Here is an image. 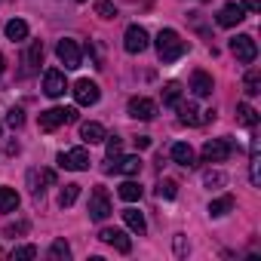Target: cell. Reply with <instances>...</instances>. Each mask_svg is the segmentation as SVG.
<instances>
[{"label":"cell","instance_id":"obj_11","mask_svg":"<svg viewBox=\"0 0 261 261\" xmlns=\"http://www.w3.org/2000/svg\"><path fill=\"white\" fill-rule=\"evenodd\" d=\"M98 240H101V243H108V246H114V249H117V252H123V255H126V252H133V240H129L120 227H105V230L98 233Z\"/></svg>","mask_w":261,"mask_h":261},{"label":"cell","instance_id":"obj_13","mask_svg":"<svg viewBox=\"0 0 261 261\" xmlns=\"http://www.w3.org/2000/svg\"><path fill=\"white\" fill-rule=\"evenodd\" d=\"M243 19H246L243 4H224V7L218 10V25H221V28H233V25H240Z\"/></svg>","mask_w":261,"mask_h":261},{"label":"cell","instance_id":"obj_22","mask_svg":"<svg viewBox=\"0 0 261 261\" xmlns=\"http://www.w3.org/2000/svg\"><path fill=\"white\" fill-rule=\"evenodd\" d=\"M237 120H240L243 126L255 129V126H258V111H255L252 105H246V101H243V105H237Z\"/></svg>","mask_w":261,"mask_h":261},{"label":"cell","instance_id":"obj_27","mask_svg":"<svg viewBox=\"0 0 261 261\" xmlns=\"http://www.w3.org/2000/svg\"><path fill=\"white\" fill-rule=\"evenodd\" d=\"M80 197V185H65L62 188V194H59V206L62 209H68V206H74V200Z\"/></svg>","mask_w":261,"mask_h":261},{"label":"cell","instance_id":"obj_10","mask_svg":"<svg viewBox=\"0 0 261 261\" xmlns=\"http://www.w3.org/2000/svg\"><path fill=\"white\" fill-rule=\"evenodd\" d=\"M98 95H101V89H98V83L95 80H77L74 83V98H77V105H95L98 101Z\"/></svg>","mask_w":261,"mask_h":261},{"label":"cell","instance_id":"obj_16","mask_svg":"<svg viewBox=\"0 0 261 261\" xmlns=\"http://www.w3.org/2000/svg\"><path fill=\"white\" fill-rule=\"evenodd\" d=\"M172 160H175L178 166H185V169L197 166V154H194V148H191V145H185V142L172 145Z\"/></svg>","mask_w":261,"mask_h":261},{"label":"cell","instance_id":"obj_33","mask_svg":"<svg viewBox=\"0 0 261 261\" xmlns=\"http://www.w3.org/2000/svg\"><path fill=\"white\" fill-rule=\"evenodd\" d=\"M40 62H43V43H40V40H34V43H31V49H28V65H31V68H37Z\"/></svg>","mask_w":261,"mask_h":261},{"label":"cell","instance_id":"obj_31","mask_svg":"<svg viewBox=\"0 0 261 261\" xmlns=\"http://www.w3.org/2000/svg\"><path fill=\"white\" fill-rule=\"evenodd\" d=\"M175 194H178V185H175V181L166 178V181L157 185V197H160V200H175Z\"/></svg>","mask_w":261,"mask_h":261},{"label":"cell","instance_id":"obj_24","mask_svg":"<svg viewBox=\"0 0 261 261\" xmlns=\"http://www.w3.org/2000/svg\"><path fill=\"white\" fill-rule=\"evenodd\" d=\"M19 209V194L13 188H0V212H16Z\"/></svg>","mask_w":261,"mask_h":261},{"label":"cell","instance_id":"obj_17","mask_svg":"<svg viewBox=\"0 0 261 261\" xmlns=\"http://www.w3.org/2000/svg\"><path fill=\"white\" fill-rule=\"evenodd\" d=\"M80 139H83L86 145L105 142V126H101V123H80Z\"/></svg>","mask_w":261,"mask_h":261},{"label":"cell","instance_id":"obj_38","mask_svg":"<svg viewBox=\"0 0 261 261\" xmlns=\"http://www.w3.org/2000/svg\"><path fill=\"white\" fill-rule=\"evenodd\" d=\"M188 249H191V246H188V243H185V237L178 233V237H175V255H178V258H185V255H188Z\"/></svg>","mask_w":261,"mask_h":261},{"label":"cell","instance_id":"obj_8","mask_svg":"<svg viewBox=\"0 0 261 261\" xmlns=\"http://www.w3.org/2000/svg\"><path fill=\"white\" fill-rule=\"evenodd\" d=\"M56 56H59V62L65 65V71H74V68H80V46H77V40H59V46H56Z\"/></svg>","mask_w":261,"mask_h":261},{"label":"cell","instance_id":"obj_37","mask_svg":"<svg viewBox=\"0 0 261 261\" xmlns=\"http://www.w3.org/2000/svg\"><path fill=\"white\" fill-rule=\"evenodd\" d=\"M224 181H227L224 172H206V175H203V185H206V188H212V185L218 188V185H224Z\"/></svg>","mask_w":261,"mask_h":261},{"label":"cell","instance_id":"obj_2","mask_svg":"<svg viewBox=\"0 0 261 261\" xmlns=\"http://www.w3.org/2000/svg\"><path fill=\"white\" fill-rule=\"evenodd\" d=\"M62 123H77V108H49L40 114V129L43 133H53Z\"/></svg>","mask_w":261,"mask_h":261},{"label":"cell","instance_id":"obj_32","mask_svg":"<svg viewBox=\"0 0 261 261\" xmlns=\"http://www.w3.org/2000/svg\"><path fill=\"white\" fill-rule=\"evenodd\" d=\"M95 16H101V19H117V7L111 4V0H98V4H95Z\"/></svg>","mask_w":261,"mask_h":261},{"label":"cell","instance_id":"obj_9","mask_svg":"<svg viewBox=\"0 0 261 261\" xmlns=\"http://www.w3.org/2000/svg\"><path fill=\"white\" fill-rule=\"evenodd\" d=\"M111 215V200H108V191L105 188H95L92 197H89V218L92 221H105Z\"/></svg>","mask_w":261,"mask_h":261},{"label":"cell","instance_id":"obj_6","mask_svg":"<svg viewBox=\"0 0 261 261\" xmlns=\"http://www.w3.org/2000/svg\"><path fill=\"white\" fill-rule=\"evenodd\" d=\"M230 53H233L237 62H243V65H252V62L258 59V46H255V40H252L249 34L233 37V40H230Z\"/></svg>","mask_w":261,"mask_h":261},{"label":"cell","instance_id":"obj_21","mask_svg":"<svg viewBox=\"0 0 261 261\" xmlns=\"http://www.w3.org/2000/svg\"><path fill=\"white\" fill-rule=\"evenodd\" d=\"M7 37H10L13 43L25 40V37H28V22H22V19H10V22H7Z\"/></svg>","mask_w":261,"mask_h":261},{"label":"cell","instance_id":"obj_23","mask_svg":"<svg viewBox=\"0 0 261 261\" xmlns=\"http://www.w3.org/2000/svg\"><path fill=\"white\" fill-rule=\"evenodd\" d=\"M230 209H233V197H230V194H224V197H218V200L209 203V215H212V218H221V215H227Z\"/></svg>","mask_w":261,"mask_h":261},{"label":"cell","instance_id":"obj_5","mask_svg":"<svg viewBox=\"0 0 261 261\" xmlns=\"http://www.w3.org/2000/svg\"><path fill=\"white\" fill-rule=\"evenodd\" d=\"M233 154V142L230 139H209L203 145V160L206 163H224Z\"/></svg>","mask_w":261,"mask_h":261},{"label":"cell","instance_id":"obj_30","mask_svg":"<svg viewBox=\"0 0 261 261\" xmlns=\"http://www.w3.org/2000/svg\"><path fill=\"white\" fill-rule=\"evenodd\" d=\"M10 258L13 261H31V258H37V246H16L10 252Z\"/></svg>","mask_w":261,"mask_h":261},{"label":"cell","instance_id":"obj_4","mask_svg":"<svg viewBox=\"0 0 261 261\" xmlns=\"http://www.w3.org/2000/svg\"><path fill=\"white\" fill-rule=\"evenodd\" d=\"M148 43H151V37H148V31H145L142 25H129V28H126V34H123V49H126L129 56L145 53Z\"/></svg>","mask_w":261,"mask_h":261},{"label":"cell","instance_id":"obj_42","mask_svg":"<svg viewBox=\"0 0 261 261\" xmlns=\"http://www.w3.org/2000/svg\"><path fill=\"white\" fill-rule=\"evenodd\" d=\"M77 4H86V0H77Z\"/></svg>","mask_w":261,"mask_h":261},{"label":"cell","instance_id":"obj_15","mask_svg":"<svg viewBox=\"0 0 261 261\" xmlns=\"http://www.w3.org/2000/svg\"><path fill=\"white\" fill-rule=\"evenodd\" d=\"M108 172H120V175H139L142 172V157H117Z\"/></svg>","mask_w":261,"mask_h":261},{"label":"cell","instance_id":"obj_35","mask_svg":"<svg viewBox=\"0 0 261 261\" xmlns=\"http://www.w3.org/2000/svg\"><path fill=\"white\" fill-rule=\"evenodd\" d=\"M31 175L37 178V172H31ZM40 181H43V185H53V181H56V172L43 169V172H40ZM34 194H43V188H40V185H34Z\"/></svg>","mask_w":261,"mask_h":261},{"label":"cell","instance_id":"obj_25","mask_svg":"<svg viewBox=\"0 0 261 261\" xmlns=\"http://www.w3.org/2000/svg\"><path fill=\"white\" fill-rule=\"evenodd\" d=\"M243 89H246V95H258L261 92V71H249L246 74V80H243Z\"/></svg>","mask_w":261,"mask_h":261},{"label":"cell","instance_id":"obj_34","mask_svg":"<svg viewBox=\"0 0 261 261\" xmlns=\"http://www.w3.org/2000/svg\"><path fill=\"white\" fill-rule=\"evenodd\" d=\"M249 172H252V185H258V139H252V154H249Z\"/></svg>","mask_w":261,"mask_h":261},{"label":"cell","instance_id":"obj_36","mask_svg":"<svg viewBox=\"0 0 261 261\" xmlns=\"http://www.w3.org/2000/svg\"><path fill=\"white\" fill-rule=\"evenodd\" d=\"M7 123H10L13 129H19V126L25 123V114H22V108H13V111L7 114Z\"/></svg>","mask_w":261,"mask_h":261},{"label":"cell","instance_id":"obj_39","mask_svg":"<svg viewBox=\"0 0 261 261\" xmlns=\"http://www.w3.org/2000/svg\"><path fill=\"white\" fill-rule=\"evenodd\" d=\"M243 10H249V13H261V0H243Z\"/></svg>","mask_w":261,"mask_h":261},{"label":"cell","instance_id":"obj_3","mask_svg":"<svg viewBox=\"0 0 261 261\" xmlns=\"http://www.w3.org/2000/svg\"><path fill=\"white\" fill-rule=\"evenodd\" d=\"M175 111H178V120H181L185 126H203V123L215 120V111H200L194 101H178Z\"/></svg>","mask_w":261,"mask_h":261},{"label":"cell","instance_id":"obj_28","mask_svg":"<svg viewBox=\"0 0 261 261\" xmlns=\"http://www.w3.org/2000/svg\"><path fill=\"white\" fill-rule=\"evenodd\" d=\"M178 101H181V86H178V83H166V86H163V105L175 108Z\"/></svg>","mask_w":261,"mask_h":261},{"label":"cell","instance_id":"obj_29","mask_svg":"<svg viewBox=\"0 0 261 261\" xmlns=\"http://www.w3.org/2000/svg\"><path fill=\"white\" fill-rule=\"evenodd\" d=\"M49 258H53V261H68V258H71V246H68L65 240H56V243L49 246Z\"/></svg>","mask_w":261,"mask_h":261},{"label":"cell","instance_id":"obj_12","mask_svg":"<svg viewBox=\"0 0 261 261\" xmlns=\"http://www.w3.org/2000/svg\"><path fill=\"white\" fill-rule=\"evenodd\" d=\"M65 89H68L65 74H62L59 68H49V71L43 74V92H46L49 98H59V95H65Z\"/></svg>","mask_w":261,"mask_h":261},{"label":"cell","instance_id":"obj_19","mask_svg":"<svg viewBox=\"0 0 261 261\" xmlns=\"http://www.w3.org/2000/svg\"><path fill=\"white\" fill-rule=\"evenodd\" d=\"M123 221H126V227H129V230H136L139 237L148 230V221H145V215H142L139 209H126V212H123Z\"/></svg>","mask_w":261,"mask_h":261},{"label":"cell","instance_id":"obj_40","mask_svg":"<svg viewBox=\"0 0 261 261\" xmlns=\"http://www.w3.org/2000/svg\"><path fill=\"white\" fill-rule=\"evenodd\" d=\"M136 148H139V151L151 148V139H148V136H139V139H136Z\"/></svg>","mask_w":261,"mask_h":261},{"label":"cell","instance_id":"obj_1","mask_svg":"<svg viewBox=\"0 0 261 261\" xmlns=\"http://www.w3.org/2000/svg\"><path fill=\"white\" fill-rule=\"evenodd\" d=\"M157 56H160V62L163 65H169V62H178L185 53H188V43L178 37V31H172V28H163L160 34H157Z\"/></svg>","mask_w":261,"mask_h":261},{"label":"cell","instance_id":"obj_20","mask_svg":"<svg viewBox=\"0 0 261 261\" xmlns=\"http://www.w3.org/2000/svg\"><path fill=\"white\" fill-rule=\"evenodd\" d=\"M120 200H126V203H136V200H142V185L139 181H133V178H129V181H123L120 185Z\"/></svg>","mask_w":261,"mask_h":261},{"label":"cell","instance_id":"obj_7","mask_svg":"<svg viewBox=\"0 0 261 261\" xmlns=\"http://www.w3.org/2000/svg\"><path fill=\"white\" fill-rule=\"evenodd\" d=\"M89 154L83 151V148H71V151H62L59 154V166L62 169H71V172H83V169H89Z\"/></svg>","mask_w":261,"mask_h":261},{"label":"cell","instance_id":"obj_18","mask_svg":"<svg viewBox=\"0 0 261 261\" xmlns=\"http://www.w3.org/2000/svg\"><path fill=\"white\" fill-rule=\"evenodd\" d=\"M191 89H194V95H200V98L212 95V77H209L206 71H194V77H191Z\"/></svg>","mask_w":261,"mask_h":261},{"label":"cell","instance_id":"obj_14","mask_svg":"<svg viewBox=\"0 0 261 261\" xmlns=\"http://www.w3.org/2000/svg\"><path fill=\"white\" fill-rule=\"evenodd\" d=\"M157 114V105L151 98H129V117H136V120H154Z\"/></svg>","mask_w":261,"mask_h":261},{"label":"cell","instance_id":"obj_26","mask_svg":"<svg viewBox=\"0 0 261 261\" xmlns=\"http://www.w3.org/2000/svg\"><path fill=\"white\" fill-rule=\"evenodd\" d=\"M105 154H108V160H117L123 154V139L120 136H105Z\"/></svg>","mask_w":261,"mask_h":261},{"label":"cell","instance_id":"obj_41","mask_svg":"<svg viewBox=\"0 0 261 261\" xmlns=\"http://www.w3.org/2000/svg\"><path fill=\"white\" fill-rule=\"evenodd\" d=\"M0 74H4V56H0Z\"/></svg>","mask_w":261,"mask_h":261}]
</instances>
